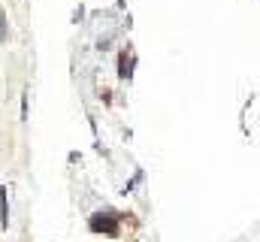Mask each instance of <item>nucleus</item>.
<instances>
[{
    "label": "nucleus",
    "instance_id": "obj_2",
    "mask_svg": "<svg viewBox=\"0 0 260 242\" xmlns=\"http://www.w3.org/2000/svg\"><path fill=\"white\" fill-rule=\"evenodd\" d=\"M0 227H9V200H6V188H0Z\"/></svg>",
    "mask_w": 260,
    "mask_h": 242
},
{
    "label": "nucleus",
    "instance_id": "obj_1",
    "mask_svg": "<svg viewBox=\"0 0 260 242\" xmlns=\"http://www.w3.org/2000/svg\"><path fill=\"white\" fill-rule=\"evenodd\" d=\"M91 230H103V233H118V215L115 212H97L94 218H91Z\"/></svg>",
    "mask_w": 260,
    "mask_h": 242
},
{
    "label": "nucleus",
    "instance_id": "obj_3",
    "mask_svg": "<svg viewBox=\"0 0 260 242\" xmlns=\"http://www.w3.org/2000/svg\"><path fill=\"white\" fill-rule=\"evenodd\" d=\"M6 37H9V27H6V12L0 9V40L6 43Z\"/></svg>",
    "mask_w": 260,
    "mask_h": 242
}]
</instances>
